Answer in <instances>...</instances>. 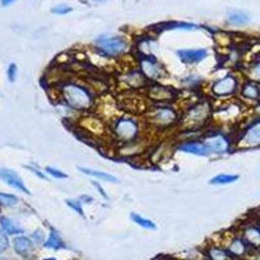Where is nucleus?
<instances>
[{
	"instance_id": "nucleus-8",
	"label": "nucleus",
	"mask_w": 260,
	"mask_h": 260,
	"mask_svg": "<svg viewBox=\"0 0 260 260\" xmlns=\"http://www.w3.org/2000/svg\"><path fill=\"white\" fill-rule=\"evenodd\" d=\"M203 143L207 147L210 155H225L231 152L232 147H233V141L231 137L222 132L208 133L203 138Z\"/></svg>"
},
{
	"instance_id": "nucleus-37",
	"label": "nucleus",
	"mask_w": 260,
	"mask_h": 260,
	"mask_svg": "<svg viewBox=\"0 0 260 260\" xmlns=\"http://www.w3.org/2000/svg\"><path fill=\"white\" fill-rule=\"evenodd\" d=\"M26 168H27V169H29V171H31V172H32V173H34V175H37V176H38V177H39V178H42V180H46V181H47V180H48V178H47V176H46V173H43V172H41V171H39V169H38V168H37V167H32V166H27V167H26Z\"/></svg>"
},
{
	"instance_id": "nucleus-20",
	"label": "nucleus",
	"mask_w": 260,
	"mask_h": 260,
	"mask_svg": "<svg viewBox=\"0 0 260 260\" xmlns=\"http://www.w3.org/2000/svg\"><path fill=\"white\" fill-rule=\"evenodd\" d=\"M226 21L228 24L234 25V26H243L250 22V16L240 9H232L226 13Z\"/></svg>"
},
{
	"instance_id": "nucleus-36",
	"label": "nucleus",
	"mask_w": 260,
	"mask_h": 260,
	"mask_svg": "<svg viewBox=\"0 0 260 260\" xmlns=\"http://www.w3.org/2000/svg\"><path fill=\"white\" fill-rule=\"evenodd\" d=\"M8 247H9L8 237H7L4 233H0V252L6 251Z\"/></svg>"
},
{
	"instance_id": "nucleus-23",
	"label": "nucleus",
	"mask_w": 260,
	"mask_h": 260,
	"mask_svg": "<svg viewBox=\"0 0 260 260\" xmlns=\"http://www.w3.org/2000/svg\"><path fill=\"white\" fill-rule=\"evenodd\" d=\"M0 225H2V229H3L6 233L8 234H22L24 233V229L20 226L16 221L8 219V217H2L0 219Z\"/></svg>"
},
{
	"instance_id": "nucleus-24",
	"label": "nucleus",
	"mask_w": 260,
	"mask_h": 260,
	"mask_svg": "<svg viewBox=\"0 0 260 260\" xmlns=\"http://www.w3.org/2000/svg\"><path fill=\"white\" fill-rule=\"evenodd\" d=\"M240 180V176L238 175H228V173H220V175L215 176L210 180L211 185L213 186H221V185H229V183H233L236 181Z\"/></svg>"
},
{
	"instance_id": "nucleus-13",
	"label": "nucleus",
	"mask_w": 260,
	"mask_h": 260,
	"mask_svg": "<svg viewBox=\"0 0 260 260\" xmlns=\"http://www.w3.org/2000/svg\"><path fill=\"white\" fill-rule=\"evenodd\" d=\"M177 150L183 154L195 155V156H210L208 150L203 141H194V139H186L177 145Z\"/></svg>"
},
{
	"instance_id": "nucleus-32",
	"label": "nucleus",
	"mask_w": 260,
	"mask_h": 260,
	"mask_svg": "<svg viewBox=\"0 0 260 260\" xmlns=\"http://www.w3.org/2000/svg\"><path fill=\"white\" fill-rule=\"evenodd\" d=\"M72 11H73V8H72L71 6H68V4H57V6H55L52 9H51V12H52L53 15H59V16L68 15V13H71Z\"/></svg>"
},
{
	"instance_id": "nucleus-26",
	"label": "nucleus",
	"mask_w": 260,
	"mask_h": 260,
	"mask_svg": "<svg viewBox=\"0 0 260 260\" xmlns=\"http://www.w3.org/2000/svg\"><path fill=\"white\" fill-rule=\"evenodd\" d=\"M207 256L210 260H233V256L229 254V251L221 247H210Z\"/></svg>"
},
{
	"instance_id": "nucleus-43",
	"label": "nucleus",
	"mask_w": 260,
	"mask_h": 260,
	"mask_svg": "<svg viewBox=\"0 0 260 260\" xmlns=\"http://www.w3.org/2000/svg\"><path fill=\"white\" fill-rule=\"evenodd\" d=\"M257 225H259V226H260V220H259V224H257Z\"/></svg>"
},
{
	"instance_id": "nucleus-41",
	"label": "nucleus",
	"mask_w": 260,
	"mask_h": 260,
	"mask_svg": "<svg viewBox=\"0 0 260 260\" xmlns=\"http://www.w3.org/2000/svg\"><path fill=\"white\" fill-rule=\"evenodd\" d=\"M255 113L260 117V102H257L256 106H255Z\"/></svg>"
},
{
	"instance_id": "nucleus-2",
	"label": "nucleus",
	"mask_w": 260,
	"mask_h": 260,
	"mask_svg": "<svg viewBox=\"0 0 260 260\" xmlns=\"http://www.w3.org/2000/svg\"><path fill=\"white\" fill-rule=\"evenodd\" d=\"M143 125L136 116H118L111 125V136L121 146H129L142 141Z\"/></svg>"
},
{
	"instance_id": "nucleus-3",
	"label": "nucleus",
	"mask_w": 260,
	"mask_h": 260,
	"mask_svg": "<svg viewBox=\"0 0 260 260\" xmlns=\"http://www.w3.org/2000/svg\"><path fill=\"white\" fill-rule=\"evenodd\" d=\"M181 112L171 103L155 104L146 113V122L151 129L166 132L177 126L181 122Z\"/></svg>"
},
{
	"instance_id": "nucleus-22",
	"label": "nucleus",
	"mask_w": 260,
	"mask_h": 260,
	"mask_svg": "<svg viewBox=\"0 0 260 260\" xmlns=\"http://www.w3.org/2000/svg\"><path fill=\"white\" fill-rule=\"evenodd\" d=\"M43 246L47 248H52V250H61V248L67 247V245H65L64 241L61 240L60 234L57 233L56 231H53V229H51L50 236H48L47 241L43 243Z\"/></svg>"
},
{
	"instance_id": "nucleus-35",
	"label": "nucleus",
	"mask_w": 260,
	"mask_h": 260,
	"mask_svg": "<svg viewBox=\"0 0 260 260\" xmlns=\"http://www.w3.org/2000/svg\"><path fill=\"white\" fill-rule=\"evenodd\" d=\"M92 186L95 187V189L98 190V191H99V194H101V197L103 199H106V201H110V197H108V195H107V192H106V190L103 189V186H102L101 183L99 182H96V181H92Z\"/></svg>"
},
{
	"instance_id": "nucleus-18",
	"label": "nucleus",
	"mask_w": 260,
	"mask_h": 260,
	"mask_svg": "<svg viewBox=\"0 0 260 260\" xmlns=\"http://www.w3.org/2000/svg\"><path fill=\"white\" fill-rule=\"evenodd\" d=\"M226 250L233 257H243L248 250V245L245 242L242 237H234L231 242L228 243Z\"/></svg>"
},
{
	"instance_id": "nucleus-38",
	"label": "nucleus",
	"mask_w": 260,
	"mask_h": 260,
	"mask_svg": "<svg viewBox=\"0 0 260 260\" xmlns=\"http://www.w3.org/2000/svg\"><path fill=\"white\" fill-rule=\"evenodd\" d=\"M32 238H36V241H38V242H41L42 238H43V236H42V232H41V231H37L36 233L32 234Z\"/></svg>"
},
{
	"instance_id": "nucleus-27",
	"label": "nucleus",
	"mask_w": 260,
	"mask_h": 260,
	"mask_svg": "<svg viewBox=\"0 0 260 260\" xmlns=\"http://www.w3.org/2000/svg\"><path fill=\"white\" fill-rule=\"evenodd\" d=\"M246 76H247V80L260 83V57L255 59L248 65V68L246 69Z\"/></svg>"
},
{
	"instance_id": "nucleus-33",
	"label": "nucleus",
	"mask_w": 260,
	"mask_h": 260,
	"mask_svg": "<svg viewBox=\"0 0 260 260\" xmlns=\"http://www.w3.org/2000/svg\"><path fill=\"white\" fill-rule=\"evenodd\" d=\"M181 82L186 86V87H195V86H198L202 82V77L195 76V74H190V76L183 77V80Z\"/></svg>"
},
{
	"instance_id": "nucleus-16",
	"label": "nucleus",
	"mask_w": 260,
	"mask_h": 260,
	"mask_svg": "<svg viewBox=\"0 0 260 260\" xmlns=\"http://www.w3.org/2000/svg\"><path fill=\"white\" fill-rule=\"evenodd\" d=\"M121 81L130 87V89H139V87H146L148 85V81L142 74L141 71H130L121 76Z\"/></svg>"
},
{
	"instance_id": "nucleus-12",
	"label": "nucleus",
	"mask_w": 260,
	"mask_h": 260,
	"mask_svg": "<svg viewBox=\"0 0 260 260\" xmlns=\"http://www.w3.org/2000/svg\"><path fill=\"white\" fill-rule=\"evenodd\" d=\"M208 50L207 48H181V50L176 51L178 59L185 64H199V62L204 61L208 57Z\"/></svg>"
},
{
	"instance_id": "nucleus-39",
	"label": "nucleus",
	"mask_w": 260,
	"mask_h": 260,
	"mask_svg": "<svg viewBox=\"0 0 260 260\" xmlns=\"http://www.w3.org/2000/svg\"><path fill=\"white\" fill-rule=\"evenodd\" d=\"M15 2L16 0H0V4H2V7H8L15 3Z\"/></svg>"
},
{
	"instance_id": "nucleus-4",
	"label": "nucleus",
	"mask_w": 260,
	"mask_h": 260,
	"mask_svg": "<svg viewBox=\"0 0 260 260\" xmlns=\"http://www.w3.org/2000/svg\"><path fill=\"white\" fill-rule=\"evenodd\" d=\"M213 107L211 102L201 101L190 106L181 116V127L187 132H195L212 120Z\"/></svg>"
},
{
	"instance_id": "nucleus-10",
	"label": "nucleus",
	"mask_w": 260,
	"mask_h": 260,
	"mask_svg": "<svg viewBox=\"0 0 260 260\" xmlns=\"http://www.w3.org/2000/svg\"><path fill=\"white\" fill-rule=\"evenodd\" d=\"M147 98L156 104H166L176 101L178 92L172 87L164 86L159 82H150L147 86Z\"/></svg>"
},
{
	"instance_id": "nucleus-31",
	"label": "nucleus",
	"mask_w": 260,
	"mask_h": 260,
	"mask_svg": "<svg viewBox=\"0 0 260 260\" xmlns=\"http://www.w3.org/2000/svg\"><path fill=\"white\" fill-rule=\"evenodd\" d=\"M46 175L51 176L52 178H56V180H67L68 175L65 172L60 171L57 168H53V167H46Z\"/></svg>"
},
{
	"instance_id": "nucleus-6",
	"label": "nucleus",
	"mask_w": 260,
	"mask_h": 260,
	"mask_svg": "<svg viewBox=\"0 0 260 260\" xmlns=\"http://www.w3.org/2000/svg\"><path fill=\"white\" fill-rule=\"evenodd\" d=\"M240 77L234 73H228L226 76L213 81L210 86V92L212 98H231L240 91Z\"/></svg>"
},
{
	"instance_id": "nucleus-19",
	"label": "nucleus",
	"mask_w": 260,
	"mask_h": 260,
	"mask_svg": "<svg viewBox=\"0 0 260 260\" xmlns=\"http://www.w3.org/2000/svg\"><path fill=\"white\" fill-rule=\"evenodd\" d=\"M78 171H80L82 175L90 176V177L98 178V180L107 181V182H111V183H117L118 182V178L115 177L113 175H111V173H108V172L96 171V169L86 168V167H78Z\"/></svg>"
},
{
	"instance_id": "nucleus-14",
	"label": "nucleus",
	"mask_w": 260,
	"mask_h": 260,
	"mask_svg": "<svg viewBox=\"0 0 260 260\" xmlns=\"http://www.w3.org/2000/svg\"><path fill=\"white\" fill-rule=\"evenodd\" d=\"M240 95L243 101L257 103L260 102V83L251 80H246L240 86Z\"/></svg>"
},
{
	"instance_id": "nucleus-34",
	"label": "nucleus",
	"mask_w": 260,
	"mask_h": 260,
	"mask_svg": "<svg viewBox=\"0 0 260 260\" xmlns=\"http://www.w3.org/2000/svg\"><path fill=\"white\" fill-rule=\"evenodd\" d=\"M7 76H8L9 82H15L16 76H17V65L16 64H9L8 71H7Z\"/></svg>"
},
{
	"instance_id": "nucleus-21",
	"label": "nucleus",
	"mask_w": 260,
	"mask_h": 260,
	"mask_svg": "<svg viewBox=\"0 0 260 260\" xmlns=\"http://www.w3.org/2000/svg\"><path fill=\"white\" fill-rule=\"evenodd\" d=\"M13 247H15L17 254L22 255V256H26V255L31 251L32 242L27 238V237L21 236L15 238V241H13Z\"/></svg>"
},
{
	"instance_id": "nucleus-42",
	"label": "nucleus",
	"mask_w": 260,
	"mask_h": 260,
	"mask_svg": "<svg viewBox=\"0 0 260 260\" xmlns=\"http://www.w3.org/2000/svg\"><path fill=\"white\" fill-rule=\"evenodd\" d=\"M43 260H56L55 257H48V259H43Z\"/></svg>"
},
{
	"instance_id": "nucleus-30",
	"label": "nucleus",
	"mask_w": 260,
	"mask_h": 260,
	"mask_svg": "<svg viewBox=\"0 0 260 260\" xmlns=\"http://www.w3.org/2000/svg\"><path fill=\"white\" fill-rule=\"evenodd\" d=\"M65 203H67V206H68L69 208H71L72 211H74L76 213H78L80 216H85V212H83V207H82V202L80 201V199H67L65 201Z\"/></svg>"
},
{
	"instance_id": "nucleus-15",
	"label": "nucleus",
	"mask_w": 260,
	"mask_h": 260,
	"mask_svg": "<svg viewBox=\"0 0 260 260\" xmlns=\"http://www.w3.org/2000/svg\"><path fill=\"white\" fill-rule=\"evenodd\" d=\"M0 180H3L7 185H9V186L15 187V189L20 190V191L30 195V190L25 186V183H24V181H22V178H21L15 171H11V169H6V168H0Z\"/></svg>"
},
{
	"instance_id": "nucleus-25",
	"label": "nucleus",
	"mask_w": 260,
	"mask_h": 260,
	"mask_svg": "<svg viewBox=\"0 0 260 260\" xmlns=\"http://www.w3.org/2000/svg\"><path fill=\"white\" fill-rule=\"evenodd\" d=\"M130 220H132L134 224L138 225V226L143 228V229H148V231H155V229H156V224H155L152 220L146 219V217L141 216L139 213H130Z\"/></svg>"
},
{
	"instance_id": "nucleus-5",
	"label": "nucleus",
	"mask_w": 260,
	"mask_h": 260,
	"mask_svg": "<svg viewBox=\"0 0 260 260\" xmlns=\"http://www.w3.org/2000/svg\"><path fill=\"white\" fill-rule=\"evenodd\" d=\"M95 48L104 57L122 56L129 50V43L121 36H99L95 39Z\"/></svg>"
},
{
	"instance_id": "nucleus-40",
	"label": "nucleus",
	"mask_w": 260,
	"mask_h": 260,
	"mask_svg": "<svg viewBox=\"0 0 260 260\" xmlns=\"http://www.w3.org/2000/svg\"><path fill=\"white\" fill-rule=\"evenodd\" d=\"M78 199H80L82 203H83V202H92V198H91V197H89V195H81Z\"/></svg>"
},
{
	"instance_id": "nucleus-7",
	"label": "nucleus",
	"mask_w": 260,
	"mask_h": 260,
	"mask_svg": "<svg viewBox=\"0 0 260 260\" xmlns=\"http://www.w3.org/2000/svg\"><path fill=\"white\" fill-rule=\"evenodd\" d=\"M236 148L248 150L260 147V117L248 122L234 141Z\"/></svg>"
},
{
	"instance_id": "nucleus-28",
	"label": "nucleus",
	"mask_w": 260,
	"mask_h": 260,
	"mask_svg": "<svg viewBox=\"0 0 260 260\" xmlns=\"http://www.w3.org/2000/svg\"><path fill=\"white\" fill-rule=\"evenodd\" d=\"M167 29H180V30H197L199 29V26L197 24H192V22H183V21H181V22H169L168 26H167Z\"/></svg>"
},
{
	"instance_id": "nucleus-9",
	"label": "nucleus",
	"mask_w": 260,
	"mask_h": 260,
	"mask_svg": "<svg viewBox=\"0 0 260 260\" xmlns=\"http://www.w3.org/2000/svg\"><path fill=\"white\" fill-rule=\"evenodd\" d=\"M138 65L139 71L142 72L148 82H159L166 77V69L162 68V65L157 61L154 55L151 56L141 55L138 59Z\"/></svg>"
},
{
	"instance_id": "nucleus-17",
	"label": "nucleus",
	"mask_w": 260,
	"mask_h": 260,
	"mask_svg": "<svg viewBox=\"0 0 260 260\" xmlns=\"http://www.w3.org/2000/svg\"><path fill=\"white\" fill-rule=\"evenodd\" d=\"M242 238L248 247H260V226L255 224L246 225L242 232Z\"/></svg>"
},
{
	"instance_id": "nucleus-1",
	"label": "nucleus",
	"mask_w": 260,
	"mask_h": 260,
	"mask_svg": "<svg viewBox=\"0 0 260 260\" xmlns=\"http://www.w3.org/2000/svg\"><path fill=\"white\" fill-rule=\"evenodd\" d=\"M59 96L69 110L87 112L95 106V95L90 87L77 81L68 80L57 86Z\"/></svg>"
},
{
	"instance_id": "nucleus-29",
	"label": "nucleus",
	"mask_w": 260,
	"mask_h": 260,
	"mask_svg": "<svg viewBox=\"0 0 260 260\" xmlns=\"http://www.w3.org/2000/svg\"><path fill=\"white\" fill-rule=\"evenodd\" d=\"M18 203V198L16 195L6 194V192H0V204L6 206V207H12Z\"/></svg>"
},
{
	"instance_id": "nucleus-11",
	"label": "nucleus",
	"mask_w": 260,
	"mask_h": 260,
	"mask_svg": "<svg viewBox=\"0 0 260 260\" xmlns=\"http://www.w3.org/2000/svg\"><path fill=\"white\" fill-rule=\"evenodd\" d=\"M242 108L237 103H226L219 108H213L212 118L220 124H228L240 117Z\"/></svg>"
}]
</instances>
